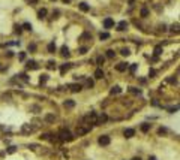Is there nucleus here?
<instances>
[{
  "label": "nucleus",
  "mask_w": 180,
  "mask_h": 160,
  "mask_svg": "<svg viewBox=\"0 0 180 160\" xmlns=\"http://www.w3.org/2000/svg\"><path fill=\"white\" fill-rule=\"evenodd\" d=\"M59 136H60V141H72L74 139V136L71 135V132H68V130H62Z\"/></svg>",
  "instance_id": "nucleus-1"
},
{
  "label": "nucleus",
  "mask_w": 180,
  "mask_h": 160,
  "mask_svg": "<svg viewBox=\"0 0 180 160\" xmlns=\"http://www.w3.org/2000/svg\"><path fill=\"white\" fill-rule=\"evenodd\" d=\"M98 142H99V145H108L110 144V136H107V135H102L99 139H98Z\"/></svg>",
  "instance_id": "nucleus-2"
},
{
  "label": "nucleus",
  "mask_w": 180,
  "mask_h": 160,
  "mask_svg": "<svg viewBox=\"0 0 180 160\" xmlns=\"http://www.w3.org/2000/svg\"><path fill=\"white\" fill-rule=\"evenodd\" d=\"M21 130H23V133H32L33 132V127L30 126V124H23Z\"/></svg>",
  "instance_id": "nucleus-3"
},
{
  "label": "nucleus",
  "mask_w": 180,
  "mask_h": 160,
  "mask_svg": "<svg viewBox=\"0 0 180 160\" xmlns=\"http://www.w3.org/2000/svg\"><path fill=\"white\" fill-rule=\"evenodd\" d=\"M69 88H71V90H72L74 93H78V91H81V88H83V87H81L80 84H71V85H69Z\"/></svg>",
  "instance_id": "nucleus-4"
},
{
  "label": "nucleus",
  "mask_w": 180,
  "mask_h": 160,
  "mask_svg": "<svg viewBox=\"0 0 180 160\" xmlns=\"http://www.w3.org/2000/svg\"><path fill=\"white\" fill-rule=\"evenodd\" d=\"M104 25H105V29H111L114 25V21L111 20V18H105V21H104Z\"/></svg>",
  "instance_id": "nucleus-5"
},
{
  "label": "nucleus",
  "mask_w": 180,
  "mask_h": 160,
  "mask_svg": "<svg viewBox=\"0 0 180 160\" xmlns=\"http://www.w3.org/2000/svg\"><path fill=\"white\" fill-rule=\"evenodd\" d=\"M116 69L119 70V72H125V70L128 69V63H119V64L116 66Z\"/></svg>",
  "instance_id": "nucleus-6"
},
{
  "label": "nucleus",
  "mask_w": 180,
  "mask_h": 160,
  "mask_svg": "<svg viewBox=\"0 0 180 160\" xmlns=\"http://www.w3.org/2000/svg\"><path fill=\"white\" fill-rule=\"evenodd\" d=\"M126 27H128V23H126V21H120V23L117 24V30H119V32H123Z\"/></svg>",
  "instance_id": "nucleus-7"
},
{
  "label": "nucleus",
  "mask_w": 180,
  "mask_h": 160,
  "mask_svg": "<svg viewBox=\"0 0 180 160\" xmlns=\"http://www.w3.org/2000/svg\"><path fill=\"white\" fill-rule=\"evenodd\" d=\"M123 135H125L126 138H132V136L135 135V130H134V129H126V130L123 132Z\"/></svg>",
  "instance_id": "nucleus-8"
},
{
  "label": "nucleus",
  "mask_w": 180,
  "mask_h": 160,
  "mask_svg": "<svg viewBox=\"0 0 180 160\" xmlns=\"http://www.w3.org/2000/svg\"><path fill=\"white\" fill-rule=\"evenodd\" d=\"M95 78L96 79H102V78H104V70H102V69H96L95 70Z\"/></svg>",
  "instance_id": "nucleus-9"
},
{
  "label": "nucleus",
  "mask_w": 180,
  "mask_h": 160,
  "mask_svg": "<svg viewBox=\"0 0 180 160\" xmlns=\"http://www.w3.org/2000/svg\"><path fill=\"white\" fill-rule=\"evenodd\" d=\"M63 106H65V108H74V106H75V102L71 100V99H68V100H65Z\"/></svg>",
  "instance_id": "nucleus-10"
},
{
  "label": "nucleus",
  "mask_w": 180,
  "mask_h": 160,
  "mask_svg": "<svg viewBox=\"0 0 180 160\" xmlns=\"http://www.w3.org/2000/svg\"><path fill=\"white\" fill-rule=\"evenodd\" d=\"M80 9H81L83 12H89V11H90V6H89L87 3L83 2V3H80Z\"/></svg>",
  "instance_id": "nucleus-11"
},
{
  "label": "nucleus",
  "mask_w": 180,
  "mask_h": 160,
  "mask_svg": "<svg viewBox=\"0 0 180 160\" xmlns=\"http://www.w3.org/2000/svg\"><path fill=\"white\" fill-rule=\"evenodd\" d=\"M27 69H38L36 61H35V60H30V61H27Z\"/></svg>",
  "instance_id": "nucleus-12"
},
{
  "label": "nucleus",
  "mask_w": 180,
  "mask_h": 160,
  "mask_svg": "<svg viewBox=\"0 0 180 160\" xmlns=\"http://www.w3.org/2000/svg\"><path fill=\"white\" fill-rule=\"evenodd\" d=\"M60 51H62V56H63V57H69V48H68V47L63 45Z\"/></svg>",
  "instance_id": "nucleus-13"
},
{
  "label": "nucleus",
  "mask_w": 180,
  "mask_h": 160,
  "mask_svg": "<svg viewBox=\"0 0 180 160\" xmlns=\"http://www.w3.org/2000/svg\"><path fill=\"white\" fill-rule=\"evenodd\" d=\"M86 133H87V129H86V127H78V129H77V135H78V136L86 135Z\"/></svg>",
  "instance_id": "nucleus-14"
},
{
  "label": "nucleus",
  "mask_w": 180,
  "mask_h": 160,
  "mask_svg": "<svg viewBox=\"0 0 180 160\" xmlns=\"http://www.w3.org/2000/svg\"><path fill=\"white\" fill-rule=\"evenodd\" d=\"M38 16H39V18H45V16H47V9H45V8H42V9L38 12Z\"/></svg>",
  "instance_id": "nucleus-15"
},
{
  "label": "nucleus",
  "mask_w": 180,
  "mask_h": 160,
  "mask_svg": "<svg viewBox=\"0 0 180 160\" xmlns=\"http://www.w3.org/2000/svg\"><path fill=\"white\" fill-rule=\"evenodd\" d=\"M122 91V88H120L119 85H114L113 88H111V94H117V93H120Z\"/></svg>",
  "instance_id": "nucleus-16"
},
{
  "label": "nucleus",
  "mask_w": 180,
  "mask_h": 160,
  "mask_svg": "<svg viewBox=\"0 0 180 160\" xmlns=\"http://www.w3.org/2000/svg\"><path fill=\"white\" fill-rule=\"evenodd\" d=\"M99 39H101V40H105V39H110V33H107V32H104V33H101V34H99Z\"/></svg>",
  "instance_id": "nucleus-17"
},
{
  "label": "nucleus",
  "mask_w": 180,
  "mask_h": 160,
  "mask_svg": "<svg viewBox=\"0 0 180 160\" xmlns=\"http://www.w3.org/2000/svg\"><path fill=\"white\" fill-rule=\"evenodd\" d=\"M149 130H150V124H146V123H144V124H141V132L147 133Z\"/></svg>",
  "instance_id": "nucleus-18"
},
{
  "label": "nucleus",
  "mask_w": 180,
  "mask_h": 160,
  "mask_svg": "<svg viewBox=\"0 0 180 160\" xmlns=\"http://www.w3.org/2000/svg\"><path fill=\"white\" fill-rule=\"evenodd\" d=\"M69 69H71V63H66V64H63V66H62V69H60V72H62V73H65L66 70H69Z\"/></svg>",
  "instance_id": "nucleus-19"
},
{
  "label": "nucleus",
  "mask_w": 180,
  "mask_h": 160,
  "mask_svg": "<svg viewBox=\"0 0 180 160\" xmlns=\"http://www.w3.org/2000/svg\"><path fill=\"white\" fill-rule=\"evenodd\" d=\"M47 81H48V75H45V73H44V75H41V78H39V82H41V84H45Z\"/></svg>",
  "instance_id": "nucleus-20"
},
{
  "label": "nucleus",
  "mask_w": 180,
  "mask_h": 160,
  "mask_svg": "<svg viewBox=\"0 0 180 160\" xmlns=\"http://www.w3.org/2000/svg\"><path fill=\"white\" fill-rule=\"evenodd\" d=\"M54 51H56V43L51 42L50 45H48V52H54Z\"/></svg>",
  "instance_id": "nucleus-21"
},
{
  "label": "nucleus",
  "mask_w": 180,
  "mask_h": 160,
  "mask_svg": "<svg viewBox=\"0 0 180 160\" xmlns=\"http://www.w3.org/2000/svg\"><path fill=\"white\" fill-rule=\"evenodd\" d=\"M120 54H122V56H125V57H128V56H129V54H131V51H129V49H128V48H123L122 51H120Z\"/></svg>",
  "instance_id": "nucleus-22"
},
{
  "label": "nucleus",
  "mask_w": 180,
  "mask_h": 160,
  "mask_svg": "<svg viewBox=\"0 0 180 160\" xmlns=\"http://www.w3.org/2000/svg\"><path fill=\"white\" fill-rule=\"evenodd\" d=\"M107 120H108V117H107V115H105V114H102V115H101V117H99V120H98V123H105Z\"/></svg>",
  "instance_id": "nucleus-23"
},
{
  "label": "nucleus",
  "mask_w": 180,
  "mask_h": 160,
  "mask_svg": "<svg viewBox=\"0 0 180 160\" xmlns=\"http://www.w3.org/2000/svg\"><path fill=\"white\" fill-rule=\"evenodd\" d=\"M114 56H116V52H114L113 49H108V51H107V57H108V58H113Z\"/></svg>",
  "instance_id": "nucleus-24"
},
{
  "label": "nucleus",
  "mask_w": 180,
  "mask_h": 160,
  "mask_svg": "<svg viewBox=\"0 0 180 160\" xmlns=\"http://www.w3.org/2000/svg\"><path fill=\"white\" fill-rule=\"evenodd\" d=\"M45 120H47L48 123H53V121H54V115H53V114H48L47 117H45Z\"/></svg>",
  "instance_id": "nucleus-25"
},
{
  "label": "nucleus",
  "mask_w": 180,
  "mask_h": 160,
  "mask_svg": "<svg viewBox=\"0 0 180 160\" xmlns=\"http://www.w3.org/2000/svg\"><path fill=\"white\" fill-rule=\"evenodd\" d=\"M162 54V47H156L155 48V56H161Z\"/></svg>",
  "instance_id": "nucleus-26"
},
{
  "label": "nucleus",
  "mask_w": 180,
  "mask_h": 160,
  "mask_svg": "<svg viewBox=\"0 0 180 160\" xmlns=\"http://www.w3.org/2000/svg\"><path fill=\"white\" fill-rule=\"evenodd\" d=\"M147 15H149V11L146 9V8H143V9H141V16H143V18H146Z\"/></svg>",
  "instance_id": "nucleus-27"
},
{
  "label": "nucleus",
  "mask_w": 180,
  "mask_h": 160,
  "mask_svg": "<svg viewBox=\"0 0 180 160\" xmlns=\"http://www.w3.org/2000/svg\"><path fill=\"white\" fill-rule=\"evenodd\" d=\"M129 91H131V93H134V94H138V93H140V88H135V87H131V88H129Z\"/></svg>",
  "instance_id": "nucleus-28"
},
{
  "label": "nucleus",
  "mask_w": 180,
  "mask_h": 160,
  "mask_svg": "<svg viewBox=\"0 0 180 160\" xmlns=\"http://www.w3.org/2000/svg\"><path fill=\"white\" fill-rule=\"evenodd\" d=\"M23 27H24L26 30H32V24H29V23H24V24H23Z\"/></svg>",
  "instance_id": "nucleus-29"
},
{
  "label": "nucleus",
  "mask_w": 180,
  "mask_h": 160,
  "mask_svg": "<svg viewBox=\"0 0 180 160\" xmlns=\"http://www.w3.org/2000/svg\"><path fill=\"white\" fill-rule=\"evenodd\" d=\"M104 61H105V57H98V64H104Z\"/></svg>",
  "instance_id": "nucleus-30"
},
{
  "label": "nucleus",
  "mask_w": 180,
  "mask_h": 160,
  "mask_svg": "<svg viewBox=\"0 0 180 160\" xmlns=\"http://www.w3.org/2000/svg\"><path fill=\"white\" fill-rule=\"evenodd\" d=\"M48 69H56V63H54V61H48Z\"/></svg>",
  "instance_id": "nucleus-31"
},
{
  "label": "nucleus",
  "mask_w": 180,
  "mask_h": 160,
  "mask_svg": "<svg viewBox=\"0 0 180 160\" xmlns=\"http://www.w3.org/2000/svg\"><path fill=\"white\" fill-rule=\"evenodd\" d=\"M81 39H90V40H92V36H90L89 33H84L83 36H81Z\"/></svg>",
  "instance_id": "nucleus-32"
},
{
  "label": "nucleus",
  "mask_w": 180,
  "mask_h": 160,
  "mask_svg": "<svg viewBox=\"0 0 180 160\" xmlns=\"http://www.w3.org/2000/svg\"><path fill=\"white\" fill-rule=\"evenodd\" d=\"M29 51H36V45H35V43H30V45H29Z\"/></svg>",
  "instance_id": "nucleus-33"
},
{
  "label": "nucleus",
  "mask_w": 180,
  "mask_h": 160,
  "mask_svg": "<svg viewBox=\"0 0 180 160\" xmlns=\"http://www.w3.org/2000/svg\"><path fill=\"white\" fill-rule=\"evenodd\" d=\"M15 147H9V148H8V153H9V154H12V153H15Z\"/></svg>",
  "instance_id": "nucleus-34"
},
{
  "label": "nucleus",
  "mask_w": 180,
  "mask_h": 160,
  "mask_svg": "<svg viewBox=\"0 0 180 160\" xmlns=\"http://www.w3.org/2000/svg\"><path fill=\"white\" fill-rule=\"evenodd\" d=\"M86 52H87V48H86V47H81V48H80V54H86Z\"/></svg>",
  "instance_id": "nucleus-35"
},
{
  "label": "nucleus",
  "mask_w": 180,
  "mask_h": 160,
  "mask_svg": "<svg viewBox=\"0 0 180 160\" xmlns=\"http://www.w3.org/2000/svg\"><path fill=\"white\" fill-rule=\"evenodd\" d=\"M173 32H179V24H173V27H171Z\"/></svg>",
  "instance_id": "nucleus-36"
},
{
  "label": "nucleus",
  "mask_w": 180,
  "mask_h": 160,
  "mask_svg": "<svg viewBox=\"0 0 180 160\" xmlns=\"http://www.w3.org/2000/svg\"><path fill=\"white\" fill-rule=\"evenodd\" d=\"M155 73H156L155 69H150V70H149V76H155Z\"/></svg>",
  "instance_id": "nucleus-37"
},
{
  "label": "nucleus",
  "mask_w": 180,
  "mask_h": 160,
  "mask_svg": "<svg viewBox=\"0 0 180 160\" xmlns=\"http://www.w3.org/2000/svg\"><path fill=\"white\" fill-rule=\"evenodd\" d=\"M164 133H167V129L161 127V129H159V135H164Z\"/></svg>",
  "instance_id": "nucleus-38"
},
{
  "label": "nucleus",
  "mask_w": 180,
  "mask_h": 160,
  "mask_svg": "<svg viewBox=\"0 0 180 160\" xmlns=\"http://www.w3.org/2000/svg\"><path fill=\"white\" fill-rule=\"evenodd\" d=\"M93 84H95V82H93L92 79H87V85H89V87H93Z\"/></svg>",
  "instance_id": "nucleus-39"
},
{
  "label": "nucleus",
  "mask_w": 180,
  "mask_h": 160,
  "mask_svg": "<svg viewBox=\"0 0 180 160\" xmlns=\"http://www.w3.org/2000/svg\"><path fill=\"white\" fill-rule=\"evenodd\" d=\"M15 32H17V33H18V34L21 33V27H20V25H17V27H15Z\"/></svg>",
  "instance_id": "nucleus-40"
},
{
  "label": "nucleus",
  "mask_w": 180,
  "mask_h": 160,
  "mask_svg": "<svg viewBox=\"0 0 180 160\" xmlns=\"http://www.w3.org/2000/svg\"><path fill=\"white\" fill-rule=\"evenodd\" d=\"M26 58V54H24V52H20V60H24Z\"/></svg>",
  "instance_id": "nucleus-41"
},
{
  "label": "nucleus",
  "mask_w": 180,
  "mask_h": 160,
  "mask_svg": "<svg viewBox=\"0 0 180 160\" xmlns=\"http://www.w3.org/2000/svg\"><path fill=\"white\" fill-rule=\"evenodd\" d=\"M135 69H137V64H132V66H131V72H132V73L135 72Z\"/></svg>",
  "instance_id": "nucleus-42"
},
{
  "label": "nucleus",
  "mask_w": 180,
  "mask_h": 160,
  "mask_svg": "<svg viewBox=\"0 0 180 160\" xmlns=\"http://www.w3.org/2000/svg\"><path fill=\"white\" fill-rule=\"evenodd\" d=\"M59 14H60L59 11H54V12H53V15H56V16H54V18H57V15H59Z\"/></svg>",
  "instance_id": "nucleus-43"
},
{
  "label": "nucleus",
  "mask_w": 180,
  "mask_h": 160,
  "mask_svg": "<svg viewBox=\"0 0 180 160\" xmlns=\"http://www.w3.org/2000/svg\"><path fill=\"white\" fill-rule=\"evenodd\" d=\"M149 160H156V157H155V156H150V157H149Z\"/></svg>",
  "instance_id": "nucleus-44"
},
{
  "label": "nucleus",
  "mask_w": 180,
  "mask_h": 160,
  "mask_svg": "<svg viewBox=\"0 0 180 160\" xmlns=\"http://www.w3.org/2000/svg\"><path fill=\"white\" fill-rule=\"evenodd\" d=\"M132 160H141V159H140V157H134Z\"/></svg>",
  "instance_id": "nucleus-45"
},
{
  "label": "nucleus",
  "mask_w": 180,
  "mask_h": 160,
  "mask_svg": "<svg viewBox=\"0 0 180 160\" xmlns=\"http://www.w3.org/2000/svg\"><path fill=\"white\" fill-rule=\"evenodd\" d=\"M38 2V0H30V3H36Z\"/></svg>",
  "instance_id": "nucleus-46"
},
{
  "label": "nucleus",
  "mask_w": 180,
  "mask_h": 160,
  "mask_svg": "<svg viewBox=\"0 0 180 160\" xmlns=\"http://www.w3.org/2000/svg\"><path fill=\"white\" fill-rule=\"evenodd\" d=\"M63 2H65V3H69V2H71V0H63Z\"/></svg>",
  "instance_id": "nucleus-47"
},
{
  "label": "nucleus",
  "mask_w": 180,
  "mask_h": 160,
  "mask_svg": "<svg viewBox=\"0 0 180 160\" xmlns=\"http://www.w3.org/2000/svg\"><path fill=\"white\" fill-rule=\"evenodd\" d=\"M53 2H56V0H53Z\"/></svg>",
  "instance_id": "nucleus-48"
}]
</instances>
